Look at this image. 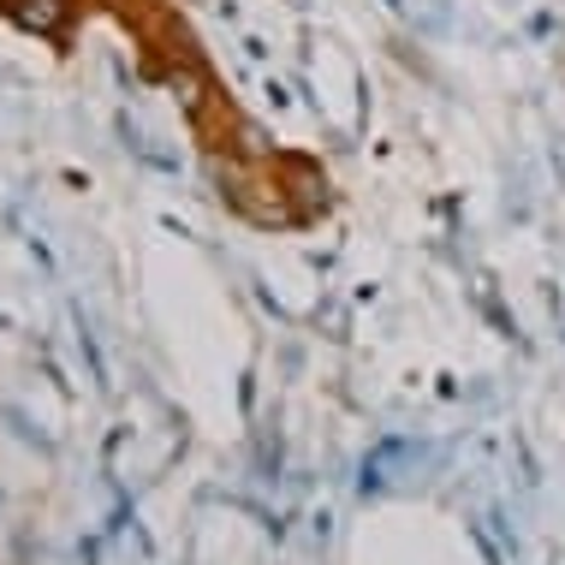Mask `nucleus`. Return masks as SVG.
I'll use <instances>...</instances> for the list:
<instances>
[{
  "mask_svg": "<svg viewBox=\"0 0 565 565\" xmlns=\"http://www.w3.org/2000/svg\"><path fill=\"white\" fill-rule=\"evenodd\" d=\"M72 19L84 30L114 24L131 42L137 78L149 89H167L209 173V191L238 226L263 238H303L340 209L328 161L316 149L286 143L233 96L185 0H72Z\"/></svg>",
  "mask_w": 565,
  "mask_h": 565,
  "instance_id": "f257e3e1",
  "label": "nucleus"
},
{
  "mask_svg": "<svg viewBox=\"0 0 565 565\" xmlns=\"http://www.w3.org/2000/svg\"><path fill=\"white\" fill-rule=\"evenodd\" d=\"M0 24H12L19 36H36L54 60H72L84 36V24L72 19V0H0Z\"/></svg>",
  "mask_w": 565,
  "mask_h": 565,
  "instance_id": "f03ea898",
  "label": "nucleus"
}]
</instances>
